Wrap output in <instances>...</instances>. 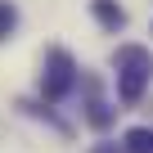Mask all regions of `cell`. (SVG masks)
I'll return each instance as SVG.
<instances>
[{
  "instance_id": "2",
  "label": "cell",
  "mask_w": 153,
  "mask_h": 153,
  "mask_svg": "<svg viewBox=\"0 0 153 153\" xmlns=\"http://www.w3.org/2000/svg\"><path fill=\"white\" fill-rule=\"evenodd\" d=\"M72 86H76V63H72V54L68 50H50L45 54V76H41V95L50 104H59V99H68Z\"/></svg>"
},
{
  "instance_id": "6",
  "label": "cell",
  "mask_w": 153,
  "mask_h": 153,
  "mask_svg": "<svg viewBox=\"0 0 153 153\" xmlns=\"http://www.w3.org/2000/svg\"><path fill=\"white\" fill-rule=\"evenodd\" d=\"M14 27H18V9L9 5V0H0V41H9Z\"/></svg>"
},
{
  "instance_id": "7",
  "label": "cell",
  "mask_w": 153,
  "mask_h": 153,
  "mask_svg": "<svg viewBox=\"0 0 153 153\" xmlns=\"http://www.w3.org/2000/svg\"><path fill=\"white\" fill-rule=\"evenodd\" d=\"M95 153H117V144H99V149H95Z\"/></svg>"
},
{
  "instance_id": "4",
  "label": "cell",
  "mask_w": 153,
  "mask_h": 153,
  "mask_svg": "<svg viewBox=\"0 0 153 153\" xmlns=\"http://www.w3.org/2000/svg\"><path fill=\"white\" fill-rule=\"evenodd\" d=\"M86 90H90V104H86V122H90L95 131H108V126H113V108H108L104 99H95V81H86Z\"/></svg>"
},
{
  "instance_id": "5",
  "label": "cell",
  "mask_w": 153,
  "mask_h": 153,
  "mask_svg": "<svg viewBox=\"0 0 153 153\" xmlns=\"http://www.w3.org/2000/svg\"><path fill=\"white\" fill-rule=\"evenodd\" d=\"M122 144H126V153H153V131L149 126H131L122 135Z\"/></svg>"
},
{
  "instance_id": "1",
  "label": "cell",
  "mask_w": 153,
  "mask_h": 153,
  "mask_svg": "<svg viewBox=\"0 0 153 153\" xmlns=\"http://www.w3.org/2000/svg\"><path fill=\"white\" fill-rule=\"evenodd\" d=\"M113 63H117V95H122V104H140L149 81H153V54L144 45H122L113 54Z\"/></svg>"
},
{
  "instance_id": "3",
  "label": "cell",
  "mask_w": 153,
  "mask_h": 153,
  "mask_svg": "<svg viewBox=\"0 0 153 153\" xmlns=\"http://www.w3.org/2000/svg\"><path fill=\"white\" fill-rule=\"evenodd\" d=\"M90 14L99 18L104 32H122V27H126V9L117 5V0H90Z\"/></svg>"
}]
</instances>
